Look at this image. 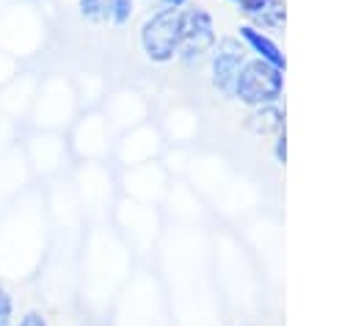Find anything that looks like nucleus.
Returning a JSON list of instances; mask_svg holds the SVG:
<instances>
[{
    "mask_svg": "<svg viewBox=\"0 0 353 326\" xmlns=\"http://www.w3.org/2000/svg\"><path fill=\"white\" fill-rule=\"evenodd\" d=\"M240 39L256 52L259 61L273 64V66H279V69H287V58H284L281 47H279L268 33H262L259 28H254V25H240Z\"/></svg>",
    "mask_w": 353,
    "mask_h": 326,
    "instance_id": "obj_6",
    "label": "nucleus"
},
{
    "mask_svg": "<svg viewBox=\"0 0 353 326\" xmlns=\"http://www.w3.org/2000/svg\"><path fill=\"white\" fill-rule=\"evenodd\" d=\"M245 64V50L237 39L226 36L215 44L212 52V86L218 88V94L223 97H234V86L240 77V69Z\"/></svg>",
    "mask_w": 353,
    "mask_h": 326,
    "instance_id": "obj_4",
    "label": "nucleus"
},
{
    "mask_svg": "<svg viewBox=\"0 0 353 326\" xmlns=\"http://www.w3.org/2000/svg\"><path fill=\"white\" fill-rule=\"evenodd\" d=\"M245 17L254 22V28L276 30L287 22V3L284 0H243L240 3Z\"/></svg>",
    "mask_w": 353,
    "mask_h": 326,
    "instance_id": "obj_5",
    "label": "nucleus"
},
{
    "mask_svg": "<svg viewBox=\"0 0 353 326\" xmlns=\"http://www.w3.org/2000/svg\"><path fill=\"white\" fill-rule=\"evenodd\" d=\"M11 320V298L6 290H0V326H8Z\"/></svg>",
    "mask_w": 353,
    "mask_h": 326,
    "instance_id": "obj_11",
    "label": "nucleus"
},
{
    "mask_svg": "<svg viewBox=\"0 0 353 326\" xmlns=\"http://www.w3.org/2000/svg\"><path fill=\"white\" fill-rule=\"evenodd\" d=\"M80 14L88 22H108L113 14V0H80Z\"/></svg>",
    "mask_w": 353,
    "mask_h": 326,
    "instance_id": "obj_8",
    "label": "nucleus"
},
{
    "mask_svg": "<svg viewBox=\"0 0 353 326\" xmlns=\"http://www.w3.org/2000/svg\"><path fill=\"white\" fill-rule=\"evenodd\" d=\"M179 28H182V11L179 8H160L152 14L141 28V47L149 61L168 64L179 50Z\"/></svg>",
    "mask_w": 353,
    "mask_h": 326,
    "instance_id": "obj_2",
    "label": "nucleus"
},
{
    "mask_svg": "<svg viewBox=\"0 0 353 326\" xmlns=\"http://www.w3.org/2000/svg\"><path fill=\"white\" fill-rule=\"evenodd\" d=\"M284 91V69L273 66V64H265L259 58L254 61H245L243 69H240V77H237V86H234V97L245 105H270L281 97Z\"/></svg>",
    "mask_w": 353,
    "mask_h": 326,
    "instance_id": "obj_1",
    "label": "nucleus"
},
{
    "mask_svg": "<svg viewBox=\"0 0 353 326\" xmlns=\"http://www.w3.org/2000/svg\"><path fill=\"white\" fill-rule=\"evenodd\" d=\"M273 155H276V163H287V135H284V130L276 135V149H273Z\"/></svg>",
    "mask_w": 353,
    "mask_h": 326,
    "instance_id": "obj_10",
    "label": "nucleus"
},
{
    "mask_svg": "<svg viewBox=\"0 0 353 326\" xmlns=\"http://www.w3.org/2000/svg\"><path fill=\"white\" fill-rule=\"evenodd\" d=\"M229 3H237V6H240V3H243V0H229Z\"/></svg>",
    "mask_w": 353,
    "mask_h": 326,
    "instance_id": "obj_14",
    "label": "nucleus"
},
{
    "mask_svg": "<svg viewBox=\"0 0 353 326\" xmlns=\"http://www.w3.org/2000/svg\"><path fill=\"white\" fill-rule=\"evenodd\" d=\"M185 3H188V0H163V6H165V8H182Z\"/></svg>",
    "mask_w": 353,
    "mask_h": 326,
    "instance_id": "obj_13",
    "label": "nucleus"
},
{
    "mask_svg": "<svg viewBox=\"0 0 353 326\" xmlns=\"http://www.w3.org/2000/svg\"><path fill=\"white\" fill-rule=\"evenodd\" d=\"M245 130L254 135H279L284 130V113L279 111L276 102L270 105H256L245 116Z\"/></svg>",
    "mask_w": 353,
    "mask_h": 326,
    "instance_id": "obj_7",
    "label": "nucleus"
},
{
    "mask_svg": "<svg viewBox=\"0 0 353 326\" xmlns=\"http://www.w3.org/2000/svg\"><path fill=\"white\" fill-rule=\"evenodd\" d=\"M19 326H47V323H44V318H41L39 312H28V315L19 320Z\"/></svg>",
    "mask_w": 353,
    "mask_h": 326,
    "instance_id": "obj_12",
    "label": "nucleus"
},
{
    "mask_svg": "<svg viewBox=\"0 0 353 326\" xmlns=\"http://www.w3.org/2000/svg\"><path fill=\"white\" fill-rule=\"evenodd\" d=\"M215 47V25L212 17L204 8H188L182 11V28H179V50L188 64L199 61L207 50Z\"/></svg>",
    "mask_w": 353,
    "mask_h": 326,
    "instance_id": "obj_3",
    "label": "nucleus"
},
{
    "mask_svg": "<svg viewBox=\"0 0 353 326\" xmlns=\"http://www.w3.org/2000/svg\"><path fill=\"white\" fill-rule=\"evenodd\" d=\"M130 17H132V0H113V14H110V19H113L116 25H124Z\"/></svg>",
    "mask_w": 353,
    "mask_h": 326,
    "instance_id": "obj_9",
    "label": "nucleus"
}]
</instances>
